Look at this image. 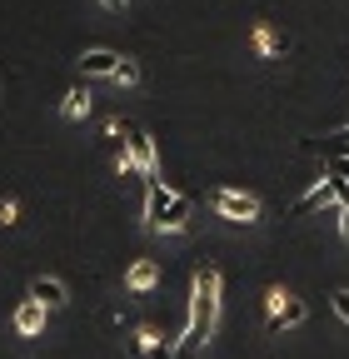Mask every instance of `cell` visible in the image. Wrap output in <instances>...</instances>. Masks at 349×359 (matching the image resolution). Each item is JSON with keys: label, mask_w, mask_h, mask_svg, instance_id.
<instances>
[{"label": "cell", "mask_w": 349, "mask_h": 359, "mask_svg": "<svg viewBox=\"0 0 349 359\" xmlns=\"http://www.w3.org/2000/svg\"><path fill=\"white\" fill-rule=\"evenodd\" d=\"M220 290H225V280H220V264H200L195 269V285H190V325H185V334H180V359H195L200 349H205V339L214 334V320H220Z\"/></svg>", "instance_id": "6da1fadb"}, {"label": "cell", "mask_w": 349, "mask_h": 359, "mask_svg": "<svg viewBox=\"0 0 349 359\" xmlns=\"http://www.w3.org/2000/svg\"><path fill=\"white\" fill-rule=\"evenodd\" d=\"M190 215H195V205L180 190H165L160 180L145 185V224H150L155 235H180L185 224H190Z\"/></svg>", "instance_id": "7a4b0ae2"}, {"label": "cell", "mask_w": 349, "mask_h": 359, "mask_svg": "<svg viewBox=\"0 0 349 359\" xmlns=\"http://www.w3.org/2000/svg\"><path fill=\"white\" fill-rule=\"evenodd\" d=\"M210 205H214V215H225V219H235V224H254V219H259V200L245 195V190H214Z\"/></svg>", "instance_id": "3957f363"}, {"label": "cell", "mask_w": 349, "mask_h": 359, "mask_svg": "<svg viewBox=\"0 0 349 359\" xmlns=\"http://www.w3.org/2000/svg\"><path fill=\"white\" fill-rule=\"evenodd\" d=\"M344 200H349V185L334 175V180H320V185H310V195L294 205V215H315V210H324V205H344Z\"/></svg>", "instance_id": "277c9868"}, {"label": "cell", "mask_w": 349, "mask_h": 359, "mask_svg": "<svg viewBox=\"0 0 349 359\" xmlns=\"http://www.w3.org/2000/svg\"><path fill=\"white\" fill-rule=\"evenodd\" d=\"M155 280H160V264H155V259H135V264L125 269V290H130V294H150Z\"/></svg>", "instance_id": "5b68a950"}, {"label": "cell", "mask_w": 349, "mask_h": 359, "mask_svg": "<svg viewBox=\"0 0 349 359\" xmlns=\"http://www.w3.org/2000/svg\"><path fill=\"white\" fill-rule=\"evenodd\" d=\"M40 330H46V304H40V299H20V309H15V334L35 339Z\"/></svg>", "instance_id": "8992f818"}, {"label": "cell", "mask_w": 349, "mask_h": 359, "mask_svg": "<svg viewBox=\"0 0 349 359\" xmlns=\"http://www.w3.org/2000/svg\"><path fill=\"white\" fill-rule=\"evenodd\" d=\"M130 155H135V175L155 180V140L145 130H130Z\"/></svg>", "instance_id": "52a82bcc"}, {"label": "cell", "mask_w": 349, "mask_h": 359, "mask_svg": "<svg viewBox=\"0 0 349 359\" xmlns=\"http://www.w3.org/2000/svg\"><path fill=\"white\" fill-rule=\"evenodd\" d=\"M80 65H85V75H105V80H115L125 60H120L115 50H85V55H80Z\"/></svg>", "instance_id": "ba28073f"}, {"label": "cell", "mask_w": 349, "mask_h": 359, "mask_svg": "<svg viewBox=\"0 0 349 359\" xmlns=\"http://www.w3.org/2000/svg\"><path fill=\"white\" fill-rule=\"evenodd\" d=\"M30 299H40L46 309H55V304H65V299H70V290H65L55 275H40V280L30 285Z\"/></svg>", "instance_id": "9c48e42d"}, {"label": "cell", "mask_w": 349, "mask_h": 359, "mask_svg": "<svg viewBox=\"0 0 349 359\" xmlns=\"http://www.w3.org/2000/svg\"><path fill=\"white\" fill-rule=\"evenodd\" d=\"M60 115H65V120H85V115H90V90H85V85L65 90V100H60Z\"/></svg>", "instance_id": "30bf717a"}, {"label": "cell", "mask_w": 349, "mask_h": 359, "mask_svg": "<svg viewBox=\"0 0 349 359\" xmlns=\"http://www.w3.org/2000/svg\"><path fill=\"white\" fill-rule=\"evenodd\" d=\"M304 320H310V309H304V299H285V309L280 314H270V330H289V325H304Z\"/></svg>", "instance_id": "8fae6325"}, {"label": "cell", "mask_w": 349, "mask_h": 359, "mask_svg": "<svg viewBox=\"0 0 349 359\" xmlns=\"http://www.w3.org/2000/svg\"><path fill=\"white\" fill-rule=\"evenodd\" d=\"M135 344H140V354H150V359H170V354H174V349L160 339V330H150V325L135 330Z\"/></svg>", "instance_id": "7c38bea8"}, {"label": "cell", "mask_w": 349, "mask_h": 359, "mask_svg": "<svg viewBox=\"0 0 349 359\" xmlns=\"http://www.w3.org/2000/svg\"><path fill=\"white\" fill-rule=\"evenodd\" d=\"M254 50H259V55H280V50H285V40H280L270 25H259V30H254Z\"/></svg>", "instance_id": "4fadbf2b"}, {"label": "cell", "mask_w": 349, "mask_h": 359, "mask_svg": "<svg viewBox=\"0 0 349 359\" xmlns=\"http://www.w3.org/2000/svg\"><path fill=\"white\" fill-rule=\"evenodd\" d=\"M115 85H140V65H135V60H125L120 75H115Z\"/></svg>", "instance_id": "5bb4252c"}, {"label": "cell", "mask_w": 349, "mask_h": 359, "mask_svg": "<svg viewBox=\"0 0 349 359\" xmlns=\"http://www.w3.org/2000/svg\"><path fill=\"white\" fill-rule=\"evenodd\" d=\"M115 170H120V175H135V155H130V145L115 155Z\"/></svg>", "instance_id": "9a60e30c"}, {"label": "cell", "mask_w": 349, "mask_h": 359, "mask_svg": "<svg viewBox=\"0 0 349 359\" xmlns=\"http://www.w3.org/2000/svg\"><path fill=\"white\" fill-rule=\"evenodd\" d=\"M329 170L344 180V185H349V155H329Z\"/></svg>", "instance_id": "2e32d148"}, {"label": "cell", "mask_w": 349, "mask_h": 359, "mask_svg": "<svg viewBox=\"0 0 349 359\" xmlns=\"http://www.w3.org/2000/svg\"><path fill=\"white\" fill-rule=\"evenodd\" d=\"M334 314H339V320L349 325V290H339V294H334Z\"/></svg>", "instance_id": "e0dca14e"}, {"label": "cell", "mask_w": 349, "mask_h": 359, "mask_svg": "<svg viewBox=\"0 0 349 359\" xmlns=\"http://www.w3.org/2000/svg\"><path fill=\"white\" fill-rule=\"evenodd\" d=\"M15 215H20V205H15V200L0 205V224H15Z\"/></svg>", "instance_id": "ac0fdd59"}, {"label": "cell", "mask_w": 349, "mask_h": 359, "mask_svg": "<svg viewBox=\"0 0 349 359\" xmlns=\"http://www.w3.org/2000/svg\"><path fill=\"white\" fill-rule=\"evenodd\" d=\"M339 235H344V240H349V200H344V205H339Z\"/></svg>", "instance_id": "d6986e66"}, {"label": "cell", "mask_w": 349, "mask_h": 359, "mask_svg": "<svg viewBox=\"0 0 349 359\" xmlns=\"http://www.w3.org/2000/svg\"><path fill=\"white\" fill-rule=\"evenodd\" d=\"M95 6H105V11H125V0H95Z\"/></svg>", "instance_id": "ffe728a7"}]
</instances>
